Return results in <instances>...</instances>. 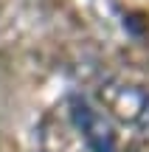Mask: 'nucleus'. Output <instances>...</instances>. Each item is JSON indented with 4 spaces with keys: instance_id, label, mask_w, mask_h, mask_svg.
<instances>
[{
    "instance_id": "obj_2",
    "label": "nucleus",
    "mask_w": 149,
    "mask_h": 152,
    "mask_svg": "<svg viewBox=\"0 0 149 152\" xmlns=\"http://www.w3.org/2000/svg\"><path fill=\"white\" fill-rule=\"evenodd\" d=\"M132 124H135V127H138V130L149 138V93L144 96V102H141V110H138V115H135Z\"/></svg>"
},
{
    "instance_id": "obj_1",
    "label": "nucleus",
    "mask_w": 149,
    "mask_h": 152,
    "mask_svg": "<svg viewBox=\"0 0 149 152\" xmlns=\"http://www.w3.org/2000/svg\"><path fill=\"white\" fill-rule=\"evenodd\" d=\"M65 113H68V124L76 132L84 152H116V132H113L110 121L96 107H90L87 99L71 96Z\"/></svg>"
}]
</instances>
